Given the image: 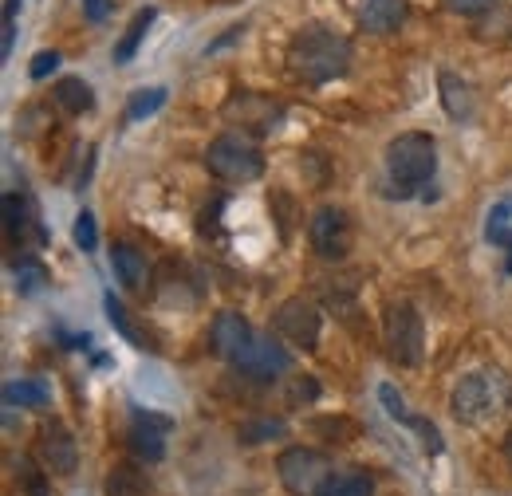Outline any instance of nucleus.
I'll return each instance as SVG.
<instances>
[{
	"label": "nucleus",
	"mask_w": 512,
	"mask_h": 496,
	"mask_svg": "<svg viewBox=\"0 0 512 496\" xmlns=\"http://www.w3.org/2000/svg\"><path fill=\"white\" fill-rule=\"evenodd\" d=\"M288 67H292L296 79H304L312 87H323V83L347 75V67H351V44L339 32L304 28L288 44Z\"/></svg>",
	"instance_id": "1"
},
{
	"label": "nucleus",
	"mask_w": 512,
	"mask_h": 496,
	"mask_svg": "<svg viewBox=\"0 0 512 496\" xmlns=\"http://www.w3.org/2000/svg\"><path fill=\"white\" fill-rule=\"evenodd\" d=\"M434 170H438V142H434L430 134L410 130V134H398V138L386 146V174H390V182L398 186V189H390V193L406 197L414 186H426V182L434 178Z\"/></svg>",
	"instance_id": "2"
},
{
	"label": "nucleus",
	"mask_w": 512,
	"mask_h": 496,
	"mask_svg": "<svg viewBox=\"0 0 512 496\" xmlns=\"http://www.w3.org/2000/svg\"><path fill=\"white\" fill-rule=\"evenodd\" d=\"M512 398V382L501 371H477V374H465L457 386H453V418L465 422V426H477L493 414H501L509 406Z\"/></svg>",
	"instance_id": "3"
},
{
	"label": "nucleus",
	"mask_w": 512,
	"mask_h": 496,
	"mask_svg": "<svg viewBox=\"0 0 512 496\" xmlns=\"http://www.w3.org/2000/svg\"><path fill=\"white\" fill-rule=\"evenodd\" d=\"M205 166H209L213 178L233 182V186L256 182L264 174V158H260V150H256L245 134H221V138H213L209 150H205Z\"/></svg>",
	"instance_id": "4"
},
{
	"label": "nucleus",
	"mask_w": 512,
	"mask_h": 496,
	"mask_svg": "<svg viewBox=\"0 0 512 496\" xmlns=\"http://www.w3.org/2000/svg\"><path fill=\"white\" fill-rule=\"evenodd\" d=\"M383 339L386 351L398 367H418L422 363V339H426V327H422V315L414 304L398 300L390 304L383 315Z\"/></svg>",
	"instance_id": "5"
},
{
	"label": "nucleus",
	"mask_w": 512,
	"mask_h": 496,
	"mask_svg": "<svg viewBox=\"0 0 512 496\" xmlns=\"http://www.w3.org/2000/svg\"><path fill=\"white\" fill-rule=\"evenodd\" d=\"M276 473H280V485L292 496H320L323 485L331 481V461L323 457L320 449L292 445V449L280 453Z\"/></svg>",
	"instance_id": "6"
},
{
	"label": "nucleus",
	"mask_w": 512,
	"mask_h": 496,
	"mask_svg": "<svg viewBox=\"0 0 512 496\" xmlns=\"http://www.w3.org/2000/svg\"><path fill=\"white\" fill-rule=\"evenodd\" d=\"M272 327L292 343V347H304V351H316V343H320V311L312 308L304 296H288L276 315H272Z\"/></svg>",
	"instance_id": "7"
},
{
	"label": "nucleus",
	"mask_w": 512,
	"mask_h": 496,
	"mask_svg": "<svg viewBox=\"0 0 512 496\" xmlns=\"http://www.w3.org/2000/svg\"><path fill=\"white\" fill-rule=\"evenodd\" d=\"M308 237L323 260H343L351 252V217L339 205H323L308 225Z\"/></svg>",
	"instance_id": "8"
},
{
	"label": "nucleus",
	"mask_w": 512,
	"mask_h": 496,
	"mask_svg": "<svg viewBox=\"0 0 512 496\" xmlns=\"http://www.w3.org/2000/svg\"><path fill=\"white\" fill-rule=\"evenodd\" d=\"M233 367L241 374H253V378H276V374L292 371V355L272 335L253 331V339L241 347V355L233 359Z\"/></svg>",
	"instance_id": "9"
},
{
	"label": "nucleus",
	"mask_w": 512,
	"mask_h": 496,
	"mask_svg": "<svg viewBox=\"0 0 512 496\" xmlns=\"http://www.w3.org/2000/svg\"><path fill=\"white\" fill-rule=\"evenodd\" d=\"M225 119H229V123L249 126V130H256V134H268V130H276V123L284 119V107L272 103L268 95L237 91V95L225 103Z\"/></svg>",
	"instance_id": "10"
},
{
	"label": "nucleus",
	"mask_w": 512,
	"mask_h": 496,
	"mask_svg": "<svg viewBox=\"0 0 512 496\" xmlns=\"http://www.w3.org/2000/svg\"><path fill=\"white\" fill-rule=\"evenodd\" d=\"M166 430H170V418H158V414H146V410H134V426H130V449L142 457V461H162L166 457Z\"/></svg>",
	"instance_id": "11"
},
{
	"label": "nucleus",
	"mask_w": 512,
	"mask_h": 496,
	"mask_svg": "<svg viewBox=\"0 0 512 496\" xmlns=\"http://www.w3.org/2000/svg\"><path fill=\"white\" fill-rule=\"evenodd\" d=\"M253 339V327L245 323V315H237V311H221L217 319H213V327H209V347H213V355H221V359H237L241 355V347Z\"/></svg>",
	"instance_id": "12"
},
{
	"label": "nucleus",
	"mask_w": 512,
	"mask_h": 496,
	"mask_svg": "<svg viewBox=\"0 0 512 496\" xmlns=\"http://www.w3.org/2000/svg\"><path fill=\"white\" fill-rule=\"evenodd\" d=\"M40 461H44L52 473H60V477H71V473H75L79 449H75V437L67 434V426H60V422L44 426V434H40Z\"/></svg>",
	"instance_id": "13"
},
{
	"label": "nucleus",
	"mask_w": 512,
	"mask_h": 496,
	"mask_svg": "<svg viewBox=\"0 0 512 496\" xmlns=\"http://www.w3.org/2000/svg\"><path fill=\"white\" fill-rule=\"evenodd\" d=\"M111 268H115V280H119L127 292H146L150 268H146V256H142L134 245L111 248Z\"/></svg>",
	"instance_id": "14"
},
{
	"label": "nucleus",
	"mask_w": 512,
	"mask_h": 496,
	"mask_svg": "<svg viewBox=\"0 0 512 496\" xmlns=\"http://www.w3.org/2000/svg\"><path fill=\"white\" fill-rule=\"evenodd\" d=\"M406 20V0H359V24L375 36L394 32Z\"/></svg>",
	"instance_id": "15"
},
{
	"label": "nucleus",
	"mask_w": 512,
	"mask_h": 496,
	"mask_svg": "<svg viewBox=\"0 0 512 496\" xmlns=\"http://www.w3.org/2000/svg\"><path fill=\"white\" fill-rule=\"evenodd\" d=\"M438 91H442V107H446L449 119H473V107H477V99H473V87H469V79H461V75H453V71H442L438 75Z\"/></svg>",
	"instance_id": "16"
},
{
	"label": "nucleus",
	"mask_w": 512,
	"mask_h": 496,
	"mask_svg": "<svg viewBox=\"0 0 512 496\" xmlns=\"http://www.w3.org/2000/svg\"><path fill=\"white\" fill-rule=\"evenodd\" d=\"M56 99H60V107H64L67 115H83V111L95 107V91H91V83H83L79 75H64V79L56 83Z\"/></svg>",
	"instance_id": "17"
},
{
	"label": "nucleus",
	"mask_w": 512,
	"mask_h": 496,
	"mask_svg": "<svg viewBox=\"0 0 512 496\" xmlns=\"http://www.w3.org/2000/svg\"><path fill=\"white\" fill-rule=\"evenodd\" d=\"M154 16H158V8H142V12L130 20V28L123 32V40L115 44V63H130V60H134V52H138V44L146 40V32H150Z\"/></svg>",
	"instance_id": "18"
},
{
	"label": "nucleus",
	"mask_w": 512,
	"mask_h": 496,
	"mask_svg": "<svg viewBox=\"0 0 512 496\" xmlns=\"http://www.w3.org/2000/svg\"><path fill=\"white\" fill-rule=\"evenodd\" d=\"M146 489H150V481H146V473H138L134 465H115V469L107 473V485H103L107 496H146Z\"/></svg>",
	"instance_id": "19"
},
{
	"label": "nucleus",
	"mask_w": 512,
	"mask_h": 496,
	"mask_svg": "<svg viewBox=\"0 0 512 496\" xmlns=\"http://www.w3.org/2000/svg\"><path fill=\"white\" fill-rule=\"evenodd\" d=\"M52 390L44 382L20 378V382H4V406H48Z\"/></svg>",
	"instance_id": "20"
},
{
	"label": "nucleus",
	"mask_w": 512,
	"mask_h": 496,
	"mask_svg": "<svg viewBox=\"0 0 512 496\" xmlns=\"http://www.w3.org/2000/svg\"><path fill=\"white\" fill-rule=\"evenodd\" d=\"M103 308H107V319H111V327H115V331H119L123 339H130V343H134L138 351H154V347H150V339H146V335H142V331L134 327L130 311L123 308L119 300H115V292H107V296H103Z\"/></svg>",
	"instance_id": "21"
},
{
	"label": "nucleus",
	"mask_w": 512,
	"mask_h": 496,
	"mask_svg": "<svg viewBox=\"0 0 512 496\" xmlns=\"http://www.w3.org/2000/svg\"><path fill=\"white\" fill-rule=\"evenodd\" d=\"M320 496H375V481H371L367 473H359V469H351V473H331V481L323 485Z\"/></svg>",
	"instance_id": "22"
},
{
	"label": "nucleus",
	"mask_w": 512,
	"mask_h": 496,
	"mask_svg": "<svg viewBox=\"0 0 512 496\" xmlns=\"http://www.w3.org/2000/svg\"><path fill=\"white\" fill-rule=\"evenodd\" d=\"M284 434H288V422H284V418H249V422L237 426L241 445H264V441L284 437Z\"/></svg>",
	"instance_id": "23"
},
{
	"label": "nucleus",
	"mask_w": 512,
	"mask_h": 496,
	"mask_svg": "<svg viewBox=\"0 0 512 496\" xmlns=\"http://www.w3.org/2000/svg\"><path fill=\"white\" fill-rule=\"evenodd\" d=\"M166 107V87H142V91H134L127 103V119H150V115H158Z\"/></svg>",
	"instance_id": "24"
},
{
	"label": "nucleus",
	"mask_w": 512,
	"mask_h": 496,
	"mask_svg": "<svg viewBox=\"0 0 512 496\" xmlns=\"http://www.w3.org/2000/svg\"><path fill=\"white\" fill-rule=\"evenodd\" d=\"M44 284H48V272H44L40 264H32V260L16 264V292H20V296H32V292H40Z\"/></svg>",
	"instance_id": "25"
},
{
	"label": "nucleus",
	"mask_w": 512,
	"mask_h": 496,
	"mask_svg": "<svg viewBox=\"0 0 512 496\" xmlns=\"http://www.w3.org/2000/svg\"><path fill=\"white\" fill-rule=\"evenodd\" d=\"M24 225H28L24 197H20V193H4V229H8V237L24 233Z\"/></svg>",
	"instance_id": "26"
},
{
	"label": "nucleus",
	"mask_w": 512,
	"mask_h": 496,
	"mask_svg": "<svg viewBox=\"0 0 512 496\" xmlns=\"http://www.w3.org/2000/svg\"><path fill=\"white\" fill-rule=\"evenodd\" d=\"M320 398V382L312 378V374H304V378H292V386H288V406L296 410V406H312Z\"/></svg>",
	"instance_id": "27"
},
{
	"label": "nucleus",
	"mask_w": 512,
	"mask_h": 496,
	"mask_svg": "<svg viewBox=\"0 0 512 496\" xmlns=\"http://www.w3.org/2000/svg\"><path fill=\"white\" fill-rule=\"evenodd\" d=\"M71 237H75V245L83 248V252H95V248H99V225H95V217H91L87 209L75 217V229H71Z\"/></svg>",
	"instance_id": "28"
},
{
	"label": "nucleus",
	"mask_w": 512,
	"mask_h": 496,
	"mask_svg": "<svg viewBox=\"0 0 512 496\" xmlns=\"http://www.w3.org/2000/svg\"><path fill=\"white\" fill-rule=\"evenodd\" d=\"M379 402H383V406H386V414H390L394 422H406V426L414 422V414L406 410V402H402V394H398V390H394L390 382H383V386H379Z\"/></svg>",
	"instance_id": "29"
},
{
	"label": "nucleus",
	"mask_w": 512,
	"mask_h": 496,
	"mask_svg": "<svg viewBox=\"0 0 512 496\" xmlns=\"http://www.w3.org/2000/svg\"><path fill=\"white\" fill-rule=\"evenodd\" d=\"M16 469H20L24 493H28V496H52V493H48V481H44V473H40V469H36L28 457H20V461H16Z\"/></svg>",
	"instance_id": "30"
},
{
	"label": "nucleus",
	"mask_w": 512,
	"mask_h": 496,
	"mask_svg": "<svg viewBox=\"0 0 512 496\" xmlns=\"http://www.w3.org/2000/svg\"><path fill=\"white\" fill-rule=\"evenodd\" d=\"M56 67H60V52H36L32 63H28V75L32 79H48Z\"/></svg>",
	"instance_id": "31"
},
{
	"label": "nucleus",
	"mask_w": 512,
	"mask_h": 496,
	"mask_svg": "<svg viewBox=\"0 0 512 496\" xmlns=\"http://www.w3.org/2000/svg\"><path fill=\"white\" fill-rule=\"evenodd\" d=\"M509 209H512L509 201H501V205L489 213V225H485V241H489V245H493V241H497V237L509 229V225H505V221H509Z\"/></svg>",
	"instance_id": "32"
},
{
	"label": "nucleus",
	"mask_w": 512,
	"mask_h": 496,
	"mask_svg": "<svg viewBox=\"0 0 512 496\" xmlns=\"http://www.w3.org/2000/svg\"><path fill=\"white\" fill-rule=\"evenodd\" d=\"M410 426L422 434V445H426V453H434V457L442 453V434H438V426H434V422H426V418H414Z\"/></svg>",
	"instance_id": "33"
},
{
	"label": "nucleus",
	"mask_w": 512,
	"mask_h": 496,
	"mask_svg": "<svg viewBox=\"0 0 512 496\" xmlns=\"http://www.w3.org/2000/svg\"><path fill=\"white\" fill-rule=\"evenodd\" d=\"M497 0H446L449 12H457V16H481L485 8H493Z\"/></svg>",
	"instance_id": "34"
},
{
	"label": "nucleus",
	"mask_w": 512,
	"mask_h": 496,
	"mask_svg": "<svg viewBox=\"0 0 512 496\" xmlns=\"http://www.w3.org/2000/svg\"><path fill=\"white\" fill-rule=\"evenodd\" d=\"M83 12H87L91 24H103L107 12H111V0H83Z\"/></svg>",
	"instance_id": "35"
},
{
	"label": "nucleus",
	"mask_w": 512,
	"mask_h": 496,
	"mask_svg": "<svg viewBox=\"0 0 512 496\" xmlns=\"http://www.w3.org/2000/svg\"><path fill=\"white\" fill-rule=\"evenodd\" d=\"M12 44H16V20H4V44H0V56L4 60L12 56Z\"/></svg>",
	"instance_id": "36"
},
{
	"label": "nucleus",
	"mask_w": 512,
	"mask_h": 496,
	"mask_svg": "<svg viewBox=\"0 0 512 496\" xmlns=\"http://www.w3.org/2000/svg\"><path fill=\"white\" fill-rule=\"evenodd\" d=\"M16 12H20V0H4V20H16Z\"/></svg>",
	"instance_id": "37"
},
{
	"label": "nucleus",
	"mask_w": 512,
	"mask_h": 496,
	"mask_svg": "<svg viewBox=\"0 0 512 496\" xmlns=\"http://www.w3.org/2000/svg\"><path fill=\"white\" fill-rule=\"evenodd\" d=\"M505 457H509V465H512V434L505 437Z\"/></svg>",
	"instance_id": "38"
}]
</instances>
